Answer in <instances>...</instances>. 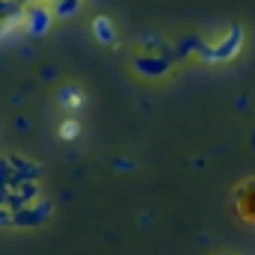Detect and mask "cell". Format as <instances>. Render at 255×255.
I'll list each match as a JSON object with an SVG mask.
<instances>
[{
    "label": "cell",
    "instance_id": "cell-1",
    "mask_svg": "<svg viewBox=\"0 0 255 255\" xmlns=\"http://www.w3.org/2000/svg\"><path fill=\"white\" fill-rule=\"evenodd\" d=\"M92 30H95V39H98L101 45H110V42L116 39V30H113V21H110V18H104V15H98V18L92 21Z\"/></svg>",
    "mask_w": 255,
    "mask_h": 255
},
{
    "label": "cell",
    "instance_id": "cell-2",
    "mask_svg": "<svg viewBox=\"0 0 255 255\" xmlns=\"http://www.w3.org/2000/svg\"><path fill=\"white\" fill-rule=\"evenodd\" d=\"M238 205H241V214L255 223V178L244 184V196L238 199Z\"/></svg>",
    "mask_w": 255,
    "mask_h": 255
},
{
    "label": "cell",
    "instance_id": "cell-3",
    "mask_svg": "<svg viewBox=\"0 0 255 255\" xmlns=\"http://www.w3.org/2000/svg\"><path fill=\"white\" fill-rule=\"evenodd\" d=\"M77 133H80V125H77L74 119H68V122L60 125V136H63V139H74Z\"/></svg>",
    "mask_w": 255,
    "mask_h": 255
}]
</instances>
